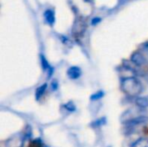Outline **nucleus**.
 <instances>
[{"label":"nucleus","instance_id":"obj_1","mask_svg":"<svg viewBox=\"0 0 148 147\" xmlns=\"http://www.w3.org/2000/svg\"><path fill=\"white\" fill-rule=\"evenodd\" d=\"M144 110V108L138 106L131 107L122 113L121 116V121L130 130L145 125L148 121V117Z\"/></svg>","mask_w":148,"mask_h":147},{"label":"nucleus","instance_id":"obj_2","mask_svg":"<svg viewBox=\"0 0 148 147\" xmlns=\"http://www.w3.org/2000/svg\"><path fill=\"white\" fill-rule=\"evenodd\" d=\"M121 88L126 95L131 98H138L143 92L142 83L134 76L122 78L121 81Z\"/></svg>","mask_w":148,"mask_h":147},{"label":"nucleus","instance_id":"obj_3","mask_svg":"<svg viewBox=\"0 0 148 147\" xmlns=\"http://www.w3.org/2000/svg\"><path fill=\"white\" fill-rule=\"evenodd\" d=\"M131 62L137 67H143L147 64V59L140 52H134L131 55Z\"/></svg>","mask_w":148,"mask_h":147},{"label":"nucleus","instance_id":"obj_4","mask_svg":"<svg viewBox=\"0 0 148 147\" xmlns=\"http://www.w3.org/2000/svg\"><path fill=\"white\" fill-rule=\"evenodd\" d=\"M67 75L69 79L71 80H76L79 79L82 75V69L77 66H72L68 68Z\"/></svg>","mask_w":148,"mask_h":147},{"label":"nucleus","instance_id":"obj_5","mask_svg":"<svg viewBox=\"0 0 148 147\" xmlns=\"http://www.w3.org/2000/svg\"><path fill=\"white\" fill-rule=\"evenodd\" d=\"M135 105L141 107V108H147L148 107V95L146 96H140L135 100Z\"/></svg>","mask_w":148,"mask_h":147},{"label":"nucleus","instance_id":"obj_6","mask_svg":"<svg viewBox=\"0 0 148 147\" xmlns=\"http://www.w3.org/2000/svg\"><path fill=\"white\" fill-rule=\"evenodd\" d=\"M47 88H48L47 83H44V84L41 85L40 87H38L36 88V93H35V97H36V101H39L43 96V94H45V92L47 90Z\"/></svg>","mask_w":148,"mask_h":147},{"label":"nucleus","instance_id":"obj_7","mask_svg":"<svg viewBox=\"0 0 148 147\" xmlns=\"http://www.w3.org/2000/svg\"><path fill=\"white\" fill-rule=\"evenodd\" d=\"M131 147H148V139L147 138L139 139L131 145Z\"/></svg>","mask_w":148,"mask_h":147},{"label":"nucleus","instance_id":"obj_8","mask_svg":"<svg viewBox=\"0 0 148 147\" xmlns=\"http://www.w3.org/2000/svg\"><path fill=\"white\" fill-rule=\"evenodd\" d=\"M41 65H42V69L44 70V71H50L51 73L53 72L52 70V68H50V66H49V62H48V61L45 59V57L43 56V55H41Z\"/></svg>","mask_w":148,"mask_h":147},{"label":"nucleus","instance_id":"obj_9","mask_svg":"<svg viewBox=\"0 0 148 147\" xmlns=\"http://www.w3.org/2000/svg\"><path fill=\"white\" fill-rule=\"evenodd\" d=\"M44 16L46 18V21L49 23V24H53L55 22V16H54V12L52 10H46Z\"/></svg>","mask_w":148,"mask_h":147},{"label":"nucleus","instance_id":"obj_10","mask_svg":"<svg viewBox=\"0 0 148 147\" xmlns=\"http://www.w3.org/2000/svg\"><path fill=\"white\" fill-rule=\"evenodd\" d=\"M104 94H105L104 92H103L102 90H100V91H98V92L93 94L90 96V100H91V101H97V100H100V99H101V98L104 96Z\"/></svg>","mask_w":148,"mask_h":147},{"label":"nucleus","instance_id":"obj_11","mask_svg":"<svg viewBox=\"0 0 148 147\" xmlns=\"http://www.w3.org/2000/svg\"><path fill=\"white\" fill-rule=\"evenodd\" d=\"M64 107H65V108H66L68 111H70V112H73V111L75 110V105H74L72 102H69V103L65 104Z\"/></svg>","mask_w":148,"mask_h":147},{"label":"nucleus","instance_id":"obj_12","mask_svg":"<svg viewBox=\"0 0 148 147\" xmlns=\"http://www.w3.org/2000/svg\"><path fill=\"white\" fill-rule=\"evenodd\" d=\"M143 49H144V50H145L146 52H147V54H148V42L147 43H146V44H144Z\"/></svg>","mask_w":148,"mask_h":147}]
</instances>
